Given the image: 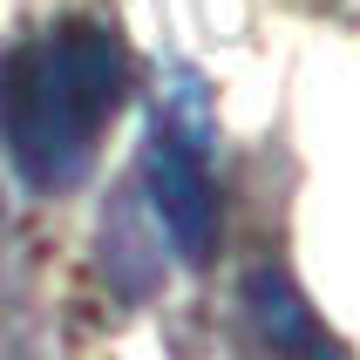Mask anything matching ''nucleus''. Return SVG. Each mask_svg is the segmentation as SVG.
Here are the masks:
<instances>
[{
  "label": "nucleus",
  "instance_id": "2",
  "mask_svg": "<svg viewBox=\"0 0 360 360\" xmlns=\"http://www.w3.org/2000/svg\"><path fill=\"white\" fill-rule=\"evenodd\" d=\"M143 204L163 245L191 272L218 259V191H211V96L191 68L170 75L157 102V129L143 143Z\"/></svg>",
  "mask_w": 360,
  "mask_h": 360
},
{
  "label": "nucleus",
  "instance_id": "3",
  "mask_svg": "<svg viewBox=\"0 0 360 360\" xmlns=\"http://www.w3.org/2000/svg\"><path fill=\"white\" fill-rule=\"evenodd\" d=\"M245 326L265 347V360H354L279 265H252L245 272Z\"/></svg>",
  "mask_w": 360,
  "mask_h": 360
},
{
  "label": "nucleus",
  "instance_id": "1",
  "mask_svg": "<svg viewBox=\"0 0 360 360\" xmlns=\"http://www.w3.org/2000/svg\"><path fill=\"white\" fill-rule=\"evenodd\" d=\"M129 102V48L102 20H55L0 55V143L41 198L96 170L116 109Z\"/></svg>",
  "mask_w": 360,
  "mask_h": 360
}]
</instances>
